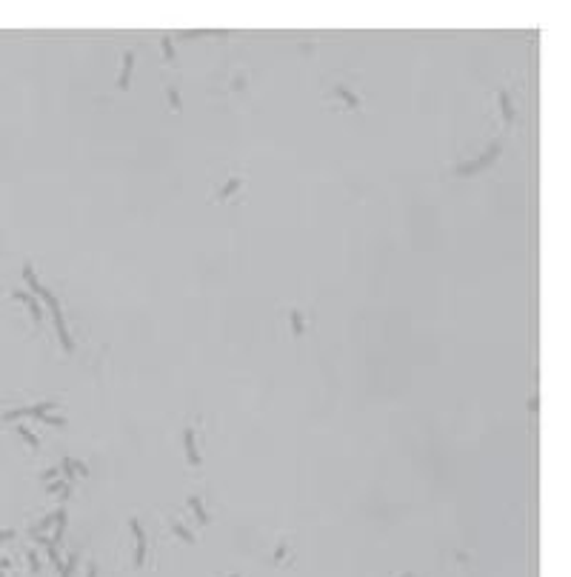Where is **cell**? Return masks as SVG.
<instances>
[{"label":"cell","instance_id":"obj_1","mask_svg":"<svg viewBox=\"0 0 571 577\" xmlns=\"http://www.w3.org/2000/svg\"><path fill=\"white\" fill-rule=\"evenodd\" d=\"M131 532H134V537H138V555H134V566H140V563H143V552H146V534H143V529H140L138 520H131Z\"/></svg>","mask_w":571,"mask_h":577},{"label":"cell","instance_id":"obj_2","mask_svg":"<svg viewBox=\"0 0 571 577\" xmlns=\"http://www.w3.org/2000/svg\"><path fill=\"white\" fill-rule=\"evenodd\" d=\"M183 440H186V449H188V463H192V466H197V463H200V457H197V452H195V432H192V429H186V432H183Z\"/></svg>","mask_w":571,"mask_h":577},{"label":"cell","instance_id":"obj_3","mask_svg":"<svg viewBox=\"0 0 571 577\" xmlns=\"http://www.w3.org/2000/svg\"><path fill=\"white\" fill-rule=\"evenodd\" d=\"M131 66H134V51H129L123 60V74H120V89L129 86V74H131Z\"/></svg>","mask_w":571,"mask_h":577},{"label":"cell","instance_id":"obj_4","mask_svg":"<svg viewBox=\"0 0 571 577\" xmlns=\"http://www.w3.org/2000/svg\"><path fill=\"white\" fill-rule=\"evenodd\" d=\"M23 277H26V283L32 286V292H40V286H37V277H35V269H32V263H26V266H23Z\"/></svg>","mask_w":571,"mask_h":577},{"label":"cell","instance_id":"obj_5","mask_svg":"<svg viewBox=\"0 0 571 577\" xmlns=\"http://www.w3.org/2000/svg\"><path fill=\"white\" fill-rule=\"evenodd\" d=\"M188 506L197 512V523H200V526H206V523H209V517H206V512L200 509V500H197V497H188Z\"/></svg>","mask_w":571,"mask_h":577},{"label":"cell","instance_id":"obj_6","mask_svg":"<svg viewBox=\"0 0 571 577\" xmlns=\"http://www.w3.org/2000/svg\"><path fill=\"white\" fill-rule=\"evenodd\" d=\"M237 189H240V180H229V186H223V192L217 195V200H226V197H232Z\"/></svg>","mask_w":571,"mask_h":577},{"label":"cell","instance_id":"obj_7","mask_svg":"<svg viewBox=\"0 0 571 577\" xmlns=\"http://www.w3.org/2000/svg\"><path fill=\"white\" fill-rule=\"evenodd\" d=\"M17 434H23V440L29 443V446H37V437H35V432H32L29 426H20V429H17Z\"/></svg>","mask_w":571,"mask_h":577},{"label":"cell","instance_id":"obj_8","mask_svg":"<svg viewBox=\"0 0 571 577\" xmlns=\"http://www.w3.org/2000/svg\"><path fill=\"white\" fill-rule=\"evenodd\" d=\"M291 329H294V334H303V314L300 311H291Z\"/></svg>","mask_w":571,"mask_h":577},{"label":"cell","instance_id":"obj_9","mask_svg":"<svg viewBox=\"0 0 571 577\" xmlns=\"http://www.w3.org/2000/svg\"><path fill=\"white\" fill-rule=\"evenodd\" d=\"M163 55H166V60H172L174 58V49H172V37H163Z\"/></svg>","mask_w":571,"mask_h":577},{"label":"cell","instance_id":"obj_10","mask_svg":"<svg viewBox=\"0 0 571 577\" xmlns=\"http://www.w3.org/2000/svg\"><path fill=\"white\" fill-rule=\"evenodd\" d=\"M169 100H172V109H180V97H177V89L169 86Z\"/></svg>","mask_w":571,"mask_h":577},{"label":"cell","instance_id":"obj_11","mask_svg":"<svg viewBox=\"0 0 571 577\" xmlns=\"http://www.w3.org/2000/svg\"><path fill=\"white\" fill-rule=\"evenodd\" d=\"M40 477H43V480H46V477H58V469H49V471H43V475H40Z\"/></svg>","mask_w":571,"mask_h":577}]
</instances>
